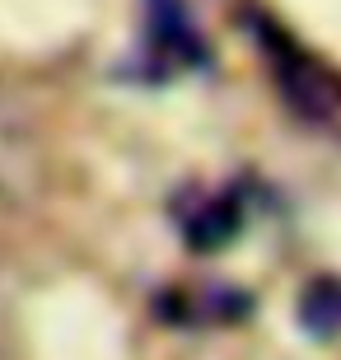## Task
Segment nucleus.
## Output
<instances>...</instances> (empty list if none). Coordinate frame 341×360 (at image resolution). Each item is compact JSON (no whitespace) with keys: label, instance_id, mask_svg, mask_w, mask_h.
<instances>
[{"label":"nucleus","instance_id":"obj_1","mask_svg":"<svg viewBox=\"0 0 341 360\" xmlns=\"http://www.w3.org/2000/svg\"><path fill=\"white\" fill-rule=\"evenodd\" d=\"M243 24H248L252 42L262 47L266 66H271V84L281 89L290 112L300 122H309V127H323V131L341 127V80H337V70H328L318 56H309L300 42L290 38L276 19H266L257 5L243 10Z\"/></svg>","mask_w":341,"mask_h":360},{"label":"nucleus","instance_id":"obj_2","mask_svg":"<svg viewBox=\"0 0 341 360\" xmlns=\"http://www.w3.org/2000/svg\"><path fill=\"white\" fill-rule=\"evenodd\" d=\"M141 66L150 70V80H169L173 70H210L215 66V52H210L201 24L192 19L187 0H145Z\"/></svg>","mask_w":341,"mask_h":360},{"label":"nucleus","instance_id":"obj_3","mask_svg":"<svg viewBox=\"0 0 341 360\" xmlns=\"http://www.w3.org/2000/svg\"><path fill=\"white\" fill-rule=\"evenodd\" d=\"M243 225V211H238V201L229 192H215V197H201L192 211H183V239L201 253L210 248H224V243L238 234Z\"/></svg>","mask_w":341,"mask_h":360},{"label":"nucleus","instance_id":"obj_4","mask_svg":"<svg viewBox=\"0 0 341 360\" xmlns=\"http://www.w3.org/2000/svg\"><path fill=\"white\" fill-rule=\"evenodd\" d=\"M300 323L309 337H341V281L337 276H323V281H309L300 295Z\"/></svg>","mask_w":341,"mask_h":360}]
</instances>
